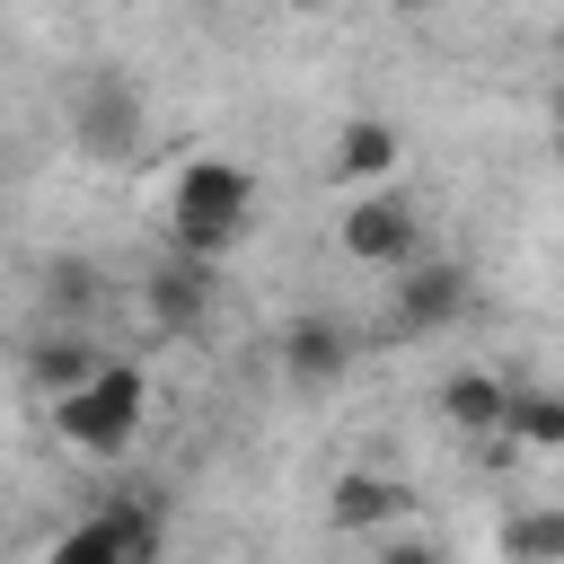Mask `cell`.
<instances>
[{"label":"cell","instance_id":"obj_10","mask_svg":"<svg viewBox=\"0 0 564 564\" xmlns=\"http://www.w3.org/2000/svg\"><path fill=\"white\" fill-rule=\"evenodd\" d=\"M502 405H511V379H494V370H449L441 379V423L467 432V441H502Z\"/></svg>","mask_w":564,"mask_h":564},{"label":"cell","instance_id":"obj_1","mask_svg":"<svg viewBox=\"0 0 564 564\" xmlns=\"http://www.w3.org/2000/svg\"><path fill=\"white\" fill-rule=\"evenodd\" d=\"M247 212H256V176H247L238 159H185V167H176V185H167L176 256L220 264V256L247 238Z\"/></svg>","mask_w":564,"mask_h":564},{"label":"cell","instance_id":"obj_9","mask_svg":"<svg viewBox=\"0 0 564 564\" xmlns=\"http://www.w3.org/2000/svg\"><path fill=\"white\" fill-rule=\"evenodd\" d=\"M405 511H414V494H405L397 476H379V467H344L335 494H326V520H335V529H388V520H405Z\"/></svg>","mask_w":564,"mask_h":564},{"label":"cell","instance_id":"obj_16","mask_svg":"<svg viewBox=\"0 0 564 564\" xmlns=\"http://www.w3.org/2000/svg\"><path fill=\"white\" fill-rule=\"evenodd\" d=\"M379 564H449V546H441V538H388Z\"/></svg>","mask_w":564,"mask_h":564},{"label":"cell","instance_id":"obj_7","mask_svg":"<svg viewBox=\"0 0 564 564\" xmlns=\"http://www.w3.org/2000/svg\"><path fill=\"white\" fill-rule=\"evenodd\" d=\"M212 300H220V282H212L203 256H167V264L141 282V308H150V326H167V335L212 326Z\"/></svg>","mask_w":564,"mask_h":564},{"label":"cell","instance_id":"obj_3","mask_svg":"<svg viewBox=\"0 0 564 564\" xmlns=\"http://www.w3.org/2000/svg\"><path fill=\"white\" fill-rule=\"evenodd\" d=\"M70 141H79V159H97V167L141 159V150H150V97H141L123 70H79V79H70Z\"/></svg>","mask_w":564,"mask_h":564},{"label":"cell","instance_id":"obj_13","mask_svg":"<svg viewBox=\"0 0 564 564\" xmlns=\"http://www.w3.org/2000/svg\"><path fill=\"white\" fill-rule=\"evenodd\" d=\"M502 546H511V564H555V555H564V511H555V502L520 511V520L502 529Z\"/></svg>","mask_w":564,"mask_h":564},{"label":"cell","instance_id":"obj_15","mask_svg":"<svg viewBox=\"0 0 564 564\" xmlns=\"http://www.w3.org/2000/svg\"><path fill=\"white\" fill-rule=\"evenodd\" d=\"M53 300H62V308H88V300H97V273H88V264H53Z\"/></svg>","mask_w":564,"mask_h":564},{"label":"cell","instance_id":"obj_4","mask_svg":"<svg viewBox=\"0 0 564 564\" xmlns=\"http://www.w3.org/2000/svg\"><path fill=\"white\" fill-rule=\"evenodd\" d=\"M335 247H344L352 264L397 273V264L423 256V212H414L405 194H388V185H361V194L344 203V220H335Z\"/></svg>","mask_w":564,"mask_h":564},{"label":"cell","instance_id":"obj_12","mask_svg":"<svg viewBox=\"0 0 564 564\" xmlns=\"http://www.w3.org/2000/svg\"><path fill=\"white\" fill-rule=\"evenodd\" d=\"M502 432H511V441H529V449H555V441H564V397H546V388H511Z\"/></svg>","mask_w":564,"mask_h":564},{"label":"cell","instance_id":"obj_11","mask_svg":"<svg viewBox=\"0 0 564 564\" xmlns=\"http://www.w3.org/2000/svg\"><path fill=\"white\" fill-rule=\"evenodd\" d=\"M397 150H405V141H397V123H388V115H352V123L335 132V185H352V194H361V185H379V176L397 167Z\"/></svg>","mask_w":564,"mask_h":564},{"label":"cell","instance_id":"obj_6","mask_svg":"<svg viewBox=\"0 0 564 564\" xmlns=\"http://www.w3.org/2000/svg\"><path fill=\"white\" fill-rule=\"evenodd\" d=\"M458 317H467V264H449V256L397 264V335H441Z\"/></svg>","mask_w":564,"mask_h":564},{"label":"cell","instance_id":"obj_5","mask_svg":"<svg viewBox=\"0 0 564 564\" xmlns=\"http://www.w3.org/2000/svg\"><path fill=\"white\" fill-rule=\"evenodd\" d=\"M150 555H159V511H150V502L88 511V520H70V529L44 546V564H150Z\"/></svg>","mask_w":564,"mask_h":564},{"label":"cell","instance_id":"obj_18","mask_svg":"<svg viewBox=\"0 0 564 564\" xmlns=\"http://www.w3.org/2000/svg\"><path fill=\"white\" fill-rule=\"evenodd\" d=\"M300 9H326V0H300Z\"/></svg>","mask_w":564,"mask_h":564},{"label":"cell","instance_id":"obj_14","mask_svg":"<svg viewBox=\"0 0 564 564\" xmlns=\"http://www.w3.org/2000/svg\"><path fill=\"white\" fill-rule=\"evenodd\" d=\"M97 361H106V352H97L88 335H44V344H35V379H44V388H79Z\"/></svg>","mask_w":564,"mask_h":564},{"label":"cell","instance_id":"obj_2","mask_svg":"<svg viewBox=\"0 0 564 564\" xmlns=\"http://www.w3.org/2000/svg\"><path fill=\"white\" fill-rule=\"evenodd\" d=\"M141 414H150V379L132 361H97L79 388H53V432L79 458H123L141 441Z\"/></svg>","mask_w":564,"mask_h":564},{"label":"cell","instance_id":"obj_17","mask_svg":"<svg viewBox=\"0 0 564 564\" xmlns=\"http://www.w3.org/2000/svg\"><path fill=\"white\" fill-rule=\"evenodd\" d=\"M405 9H432V0H405Z\"/></svg>","mask_w":564,"mask_h":564},{"label":"cell","instance_id":"obj_8","mask_svg":"<svg viewBox=\"0 0 564 564\" xmlns=\"http://www.w3.org/2000/svg\"><path fill=\"white\" fill-rule=\"evenodd\" d=\"M352 326L344 317H326V308H308V317H291L282 326V379H300V388H335L344 370H352Z\"/></svg>","mask_w":564,"mask_h":564}]
</instances>
